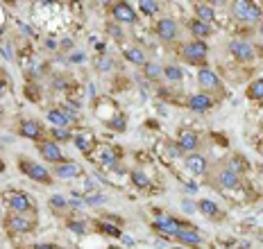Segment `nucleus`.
Returning a JSON list of instances; mask_svg holds the SVG:
<instances>
[{
    "mask_svg": "<svg viewBox=\"0 0 263 249\" xmlns=\"http://www.w3.org/2000/svg\"><path fill=\"white\" fill-rule=\"evenodd\" d=\"M188 30H191V34L197 39V41H202V39H207V36H211V25H207V23L197 21V18H191V21L186 23Z\"/></svg>",
    "mask_w": 263,
    "mask_h": 249,
    "instance_id": "obj_19",
    "label": "nucleus"
},
{
    "mask_svg": "<svg viewBox=\"0 0 263 249\" xmlns=\"http://www.w3.org/2000/svg\"><path fill=\"white\" fill-rule=\"evenodd\" d=\"M48 123L55 124V127H59V129H68L70 124V118L64 113V109H59V107H55V109L48 111Z\"/></svg>",
    "mask_w": 263,
    "mask_h": 249,
    "instance_id": "obj_18",
    "label": "nucleus"
},
{
    "mask_svg": "<svg viewBox=\"0 0 263 249\" xmlns=\"http://www.w3.org/2000/svg\"><path fill=\"white\" fill-rule=\"evenodd\" d=\"M186 168L191 170L193 174H204L209 170V163H207V159L202 156V154H188L186 156Z\"/></svg>",
    "mask_w": 263,
    "mask_h": 249,
    "instance_id": "obj_16",
    "label": "nucleus"
},
{
    "mask_svg": "<svg viewBox=\"0 0 263 249\" xmlns=\"http://www.w3.org/2000/svg\"><path fill=\"white\" fill-rule=\"evenodd\" d=\"M73 140H75V145L80 147V150H82L84 154H89V152H91V143H89L86 139H84V136H75Z\"/></svg>",
    "mask_w": 263,
    "mask_h": 249,
    "instance_id": "obj_37",
    "label": "nucleus"
},
{
    "mask_svg": "<svg viewBox=\"0 0 263 249\" xmlns=\"http://www.w3.org/2000/svg\"><path fill=\"white\" fill-rule=\"evenodd\" d=\"M50 206L59 208V211H62V208L68 206V200H66V197H62V195H52V197H50Z\"/></svg>",
    "mask_w": 263,
    "mask_h": 249,
    "instance_id": "obj_33",
    "label": "nucleus"
},
{
    "mask_svg": "<svg viewBox=\"0 0 263 249\" xmlns=\"http://www.w3.org/2000/svg\"><path fill=\"white\" fill-rule=\"evenodd\" d=\"M143 68H146V77H148V79H154V82H157V79H161V77H164V68H161L159 63L148 62Z\"/></svg>",
    "mask_w": 263,
    "mask_h": 249,
    "instance_id": "obj_27",
    "label": "nucleus"
},
{
    "mask_svg": "<svg viewBox=\"0 0 263 249\" xmlns=\"http://www.w3.org/2000/svg\"><path fill=\"white\" fill-rule=\"evenodd\" d=\"M2 32H5V30H2V28H0V34H2Z\"/></svg>",
    "mask_w": 263,
    "mask_h": 249,
    "instance_id": "obj_47",
    "label": "nucleus"
},
{
    "mask_svg": "<svg viewBox=\"0 0 263 249\" xmlns=\"http://www.w3.org/2000/svg\"><path fill=\"white\" fill-rule=\"evenodd\" d=\"M139 9L146 16H152V14H157V12H159V2H152V0H141Z\"/></svg>",
    "mask_w": 263,
    "mask_h": 249,
    "instance_id": "obj_32",
    "label": "nucleus"
},
{
    "mask_svg": "<svg viewBox=\"0 0 263 249\" xmlns=\"http://www.w3.org/2000/svg\"><path fill=\"white\" fill-rule=\"evenodd\" d=\"M125 59L132 63H136V66H146L148 63V57L141 48H127L125 50Z\"/></svg>",
    "mask_w": 263,
    "mask_h": 249,
    "instance_id": "obj_22",
    "label": "nucleus"
},
{
    "mask_svg": "<svg viewBox=\"0 0 263 249\" xmlns=\"http://www.w3.org/2000/svg\"><path fill=\"white\" fill-rule=\"evenodd\" d=\"M98 159H100V163H104V166L114 168V166L118 163V154L114 152V147L102 145V147H100V154H98Z\"/></svg>",
    "mask_w": 263,
    "mask_h": 249,
    "instance_id": "obj_23",
    "label": "nucleus"
},
{
    "mask_svg": "<svg viewBox=\"0 0 263 249\" xmlns=\"http://www.w3.org/2000/svg\"><path fill=\"white\" fill-rule=\"evenodd\" d=\"M68 229L73 231V233H77V235H84L86 233V227H84V222H68Z\"/></svg>",
    "mask_w": 263,
    "mask_h": 249,
    "instance_id": "obj_38",
    "label": "nucleus"
},
{
    "mask_svg": "<svg viewBox=\"0 0 263 249\" xmlns=\"http://www.w3.org/2000/svg\"><path fill=\"white\" fill-rule=\"evenodd\" d=\"M259 34H261V36H263V23H261V28H259Z\"/></svg>",
    "mask_w": 263,
    "mask_h": 249,
    "instance_id": "obj_46",
    "label": "nucleus"
},
{
    "mask_svg": "<svg viewBox=\"0 0 263 249\" xmlns=\"http://www.w3.org/2000/svg\"><path fill=\"white\" fill-rule=\"evenodd\" d=\"M107 32H109L114 39H123V30L118 28V25H114V23H111V25H107Z\"/></svg>",
    "mask_w": 263,
    "mask_h": 249,
    "instance_id": "obj_40",
    "label": "nucleus"
},
{
    "mask_svg": "<svg viewBox=\"0 0 263 249\" xmlns=\"http://www.w3.org/2000/svg\"><path fill=\"white\" fill-rule=\"evenodd\" d=\"M197 145H200L197 134L188 132V129H184V132L180 134V139H177V147H180L181 152H186V154H193L195 150H197Z\"/></svg>",
    "mask_w": 263,
    "mask_h": 249,
    "instance_id": "obj_14",
    "label": "nucleus"
},
{
    "mask_svg": "<svg viewBox=\"0 0 263 249\" xmlns=\"http://www.w3.org/2000/svg\"><path fill=\"white\" fill-rule=\"evenodd\" d=\"M227 168L231 170V172H236L238 177H241V174L247 170V161H245V156H241V154H234V156L229 159Z\"/></svg>",
    "mask_w": 263,
    "mask_h": 249,
    "instance_id": "obj_24",
    "label": "nucleus"
},
{
    "mask_svg": "<svg viewBox=\"0 0 263 249\" xmlns=\"http://www.w3.org/2000/svg\"><path fill=\"white\" fill-rule=\"evenodd\" d=\"M18 170H21L23 174H28L32 181H36V184H43V186H50L52 184V174L48 172V168L41 166V163H36V161H30V159H18Z\"/></svg>",
    "mask_w": 263,
    "mask_h": 249,
    "instance_id": "obj_1",
    "label": "nucleus"
},
{
    "mask_svg": "<svg viewBox=\"0 0 263 249\" xmlns=\"http://www.w3.org/2000/svg\"><path fill=\"white\" fill-rule=\"evenodd\" d=\"M164 77H166L168 82H181L184 73H181L177 66H166V68H164Z\"/></svg>",
    "mask_w": 263,
    "mask_h": 249,
    "instance_id": "obj_31",
    "label": "nucleus"
},
{
    "mask_svg": "<svg viewBox=\"0 0 263 249\" xmlns=\"http://www.w3.org/2000/svg\"><path fill=\"white\" fill-rule=\"evenodd\" d=\"M130 177H132V184L136 188H150V184H152V179H150L143 170H132Z\"/></svg>",
    "mask_w": 263,
    "mask_h": 249,
    "instance_id": "obj_25",
    "label": "nucleus"
},
{
    "mask_svg": "<svg viewBox=\"0 0 263 249\" xmlns=\"http://www.w3.org/2000/svg\"><path fill=\"white\" fill-rule=\"evenodd\" d=\"M114 68V59H100V63H98V70L100 73H107V70Z\"/></svg>",
    "mask_w": 263,
    "mask_h": 249,
    "instance_id": "obj_39",
    "label": "nucleus"
},
{
    "mask_svg": "<svg viewBox=\"0 0 263 249\" xmlns=\"http://www.w3.org/2000/svg\"><path fill=\"white\" fill-rule=\"evenodd\" d=\"M215 184L220 188H225V190H234V188L241 186V177L236 172H231L229 168H222V170H218V172L214 174Z\"/></svg>",
    "mask_w": 263,
    "mask_h": 249,
    "instance_id": "obj_11",
    "label": "nucleus"
},
{
    "mask_svg": "<svg viewBox=\"0 0 263 249\" xmlns=\"http://www.w3.org/2000/svg\"><path fill=\"white\" fill-rule=\"evenodd\" d=\"M7 89V84H5V79H2V77H0V93H2V91Z\"/></svg>",
    "mask_w": 263,
    "mask_h": 249,
    "instance_id": "obj_44",
    "label": "nucleus"
},
{
    "mask_svg": "<svg viewBox=\"0 0 263 249\" xmlns=\"http://www.w3.org/2000/svg\"><path fill=\"white\" fill-rule=\"evenodd\" d=\"M181 227H184L181 222L173 220V218H168V215H159V218L154 220V229L161 231V235H173L175 238V233H177Z\"/></svg>",
    "mask_w": 263,
    "mask_h": 249,
    "instance_id": "obj_13",
    "label": "nucleus"
},
{
    "mask_svg": "<svg viewBox=\"0 0 263 249\" xmlns=\"http://www.w3.org/2000/svg\"><path fill=\"white\" fill-rule=\"evenodd\" d=\"M175 238L180 242H184V245H191V247H197V245H202V235L195 231V229H186L181 227L177 233H175Z\"/></svg>",
    "mask_w": 263,
    "mask_h": 249,
    "instance_id": "obj_17",
    "label": "nucleus"
},
{
    "mask_svg": "<svg viewBox=\"0 0 263 249\" xmlns=\"http://www.w3.org/2000/svg\"><path fill=\"white\" fill-rule=\"evenodd\" d=\"M247 95L252 97V100H259L261 102L263 100V77L261 79H254V82L247 86Z\"/></svg>",
    "mask_w": 263,
    "mask_h": 249,
    "instance_id": "obj_28",
    "label": "nucleus"
},
{
    "mask_svg": "<svg viewBox=\"0 0 263 249\" xmlns=\"http://www.w3.org/2000/svg\"><path fill=\"white\" fill-rule=\"evenodd\" d=\"M109 127L116 129V132H125V116H116L109 120Z\"/></svg>",
    "mask_w": 263,
    "mask_h": 249,
    "instance_id": "obj_35",
    "label": "nucleus"
},
{
    "mask_svg": "<svg viewBox=\"0 0 263 249\" xmlns=\"http://www.w3.org/2000/svg\"><path fill=\"white\" fill-rule=\"evenodd\" d=\"M186 107L193 113H207V111L214 109V100L207 95V93H191L186 97Z\"/></svg>",
    "mask_w": 263,
    "mask_h": 249,
    "instance_id": "obj_10",
    "label": "nucleus"
},
{
    "mask_svg": "<svg viewBox=\"0 0 263 249\" xmlns=\"http://www.w3.org/2000/svg\"><path fill=\"white\" fill-rule=\"evenodd\" d=\"M197 211H200L202 215L211 218V220H218V218H220V208L215 206L211 200H200L197 202Z\"/></svg>",
    "mask_w": 263,
    "mask_h": 249,
    "instance_id": "obj_21",
    "label": "nucleus"
},
{
    "mask_svg": "<svg viewBox=\"0 0 263 249\" xmlns=\"http://www.w3.org/2000/svg\"><path fill=\"white\" fill-rule=\"evenodd\" d=\"M181 57L186 59L188 63H193V66H202L204 68V63H207V57H209V46L204 41H188L184 48H181Z\"/></svg>",
    "mask_w": 263,
    "mask_h": 249,
    "instance_id": "obj_2",
    "label": "nucleus"
},
{
    "mask_svg": "<svg viewBox=\"0 0 263 249\" xmlns=\"http://www.w3.org/2000/svg\"><path fill=\"white\" fill-rule=\"evenodd\" d=\"M104 200H107V197H104L102 193H91L84 202H86V204H91V206H98V204H104Z\"/></svg>",
    "mask_w": 263,
    "mask_h": 249,
    "instance_id": "obj_36",
    "label": "nucleus"
},
{
    "mask_svg": "<svg viewBox=\"0 0 263 249\" xmlns=\"http://www.w3.org/2000/svg\"><path fill=\"white\" fill-rule=\"evenodd\" d=\"M227 50L238 59V62H252V59H254V48H252L247 41H243V39H231V41L227 43Z\"/></svg>",
    "mask_w": 263,
    "mask_h": 249,
    "instance_id": "obj_7",
    "label": "nucleus"
},
{
    "mask_svg": "<svg viewBox=\"0 0 263 249\" xmlns=\"http://www.w3.org/2000/svg\"><path fill=\"white\" fill-rule=\"evenodd\" d=\"M181 206H184V211H188V213H193L195 208H197V206H195V204H193V202H188V200H184V202H181Z\"/></svg>",
    "mask_w": 263,
    "mask_h": 249,
    "instance_id": "obj_41",
    "label": "nucleus"
},
{
    "mask_svg": "<svg viewBox=\"0 0 263 249\" xmlns=\"http://www.w3.org/2000/svg\"><path fill=\"white\" fill-rule=\"evenodd\" d=\"M154 34L159 36L161 41L170 43L180 34V25H177V21H173V18H161V21H157V25H154Z\"/></svg>",
    "mask_w": 263,
    "mask_h": 249,
    "instance_id": "obj_5",
    "label": "nucleus"
},
{
    "mask_svg": "<svg viewBox=\"0 0 263 249\" xmlns=\"http://www.w3.org/2000/svg\"><path fill=\"white\" fill-rule=\"evenodd\" d=\"M7 229L12 233H30L32 229H34V220H30L25 213H14L9 215L7 220H5Z\"/></svg>",
    "mask_w": 263,
    "mask_h": 249,
    "instance_id": "obj_6",
    "label": "nucleus"
},
{
    "mask_svg": "<svg viewBox=\"0 0 263 249\" xmlns=\"http://www.w3.org/2000/svg\"><path fill=\"white\" fill-rule=\"evenodd\" d=\"M18 134H21L23 139L41 140L43 127H41V123H36V120H23V123L18 124Z\"/></svg>",
    "mask_w": 263,
    "mask_h": 249,
    "instance_id": "obj_15",
    "label": "nucleus"
},
{
    "mask_svg": "<svg viewBox=\"0 0 263 249\" xmlns=\"http://www.w3.org/2000/svg\"><path fill=\"white\" fill-rule=\"evenodd\" d=\"M214 7L211 5H204V2H197L195 5V18L202 23H207V25H211L214 23Z\"/></svg>",
    "mask_w": 263,
    "mask_h": 249,
    "instance_id": "obj_20",
    "label": "nucleus"
},
{
    "mask_svg": "<svg viewBox=\"0 0 263 249\" xmlns=\"http://www.w3.org/2000/svg\"><path fill=\"white\" fill-rule=\"evenodd\" d=\"M5 200H7L9 208L14 211V213H28V211H32V202H30V197L25 193H21V190H12V193L5 195Z\"/></svg>",
    "mask_w": 263,
    "mask_h": 249,
    "instance_id": "obj_8",
    "label": "nucleus"
},
{
    "mask_svg": "<svg viewBox=\"0 0 263 249\" xmlns=\"http://www.w3.org/2000/svg\"><path fill=\"white\" fill-rule=\"evenodd\" d=\"M111 16H114L116 23H123V25H134V23H136V12H134V7L127 5V2H116V5L111 7Z\"/></svg>",
    "mask_w": 263,
    "mask_h": 249,
    "instance_id": "obj_9",
    "label": "nucleus"
},
{
    "mask_svg": "<svg viewBox=\"0 0 263 249\" xmlns=\"http://www.w3.org/2000/svg\"><path fill=\"white\" fill-rule=\"evenodd\" d=\"M82 174V166L75 161H64L59 166H55V177L57 179H77Z\"/></svg>",
    "mask_w": 263,
    "mask_h": 249,
    "instance_id": "obj_12",
    "label": "nucleus"
},
{
    "mask_svg": "<svg viewBox=\"0 0 263 249\" xmlns=\"http://www.w3.org/2000/svg\"><path fill=\"white\" fill-rule=\"evenodd\" d=\"M197 84L202 86V93H218V91H222V82L220 77L215 75L211 68H200V73H197Z\"/></svg>",
    "mask_w": 263,
    "mask_h": 249,
    "instance_id": "obj_4",
    "label": "nucleus"
},
{
    "mask_svg": "<svg viewBox=\"0 0 263 249\" xmlns=\"http://www.w3.org/2000/svg\"><path fill=\"white\" fill-rule=\"evenodd\" d=\"M259 21H261V7L249 2V9L245 14V18H243V23H259Z\"/></svg>",
    "mask_w": 263,
    "mask_h": 249,
    "instance_id": "obj_29",
    "label": "nucleus"
},
{
    "mask_svg": "<svg viewBox=\"0 0 263 249\" xmlns=\"http://www.w3.org/2000/svg\"><path fill=\"white\" fill-rule=\"evenodd\" d=\"M0 52H2V57H5V59H12V52H9V46H2V48H0Z\"/></svg>",
    "mask_w": 263,
    "mask_h": 249,
    "instance_id": "obj_42",
    "label": "nucleus"
},
{
    "mask_svg": "<svg viewBox=\"0 0 263 249\" xmlns=\"http://www.w3.org/2000/svg\"><path fill=\"white\" fill-rule=\"evenodd\" d=\"M68 139H73L68 129H59V127H52V140H68Z\"/></svg>",
    "mask_w": 263,
    "mask_h": 249,
    "instance_id": "obj_34",
    "label": "nucleus"
},
{
    "mask_svg": "<svg viewBox=\"0 0 263 249\" xmlns=\"http://www.w3.org/2000/svg\"><path fill=\"white\" fill-rule=\"evenodd\" d=\"M39 152H41V156H43V161H48V163H52V166H59V163H64V152H62V147H59V143L57 140H52V139H48V140H41L39 143Z\"/></svg>",
    "mask_w": 263,
    "mask_h": 249,
    "instance_id": "obj_3",
    "label": "nucleus"
},
{
    "mask_svg": "<svg viewBox=\"0 0 263 249\" xmlns=\"http://www.w3.org/2000/svg\"><path fill=\"white\" fill-rule=\"evenodd\" d=\"M98 229H100L104 235H114V238H120V235H123V231H120L116 224H111V222H100Z\"/></svg>",
    "mask_w": 263,
    "mask_h": 249,
    "instance_id": "obj_30",
    "label": "nucleus"
},
{
    "mask_svg": "<svg viewBox=\"0 0 263 249\" xmlns=\"http://www.w3.org/2000/svg\"><path fill=\"white\" fill-rule=\"evenodd\" d=\"M109 249H120V247H109Z\"/></svg>",
    "mask_w": 263,
    "mask_h": 249,
    "instance_id": "obj_48",
    "label": "nucleus"
},
{
    "mask_svg": "<svg viewBox=\"0 0 263 249\" xmlns=\"http://www.w3.org/2000/svg\"><path fill=\"white\" fill-rule=\"evenodd\" d=\"M32 249H57L55 245H34Z\"/></svg>",
    "mask_w": 263,
    "mask_h": 249,
    "instance_id": "obj_43",
    "label": "nucleus"
},
{
    "mask_svg": "<svg viewBox=\"0 0 263 249\" xmlns=\"http://www.w3.org/2000/svg\"><path fill=\"white\" fill-rule=\"evenodd\" d=\"M70 59H73V62H82V59H84V55H73V57H70Z\"/></svg>",
    "mask_w": 263,
    "mask_h": 249,
    "instance_id": "obj_45",
    "label": "nucleus"
},
{
    "mask_svg": "<svg viewBox=\"0 0 263 249\" xmlns=\"http://www.w3.org/2000/svg\"><path fill=\"white\" fill-rule=\"evenodd\" d=\"M247 9H249V2H245V0H236V2H231V16H234V18H238V21H243V18H245Z\"/></svg>",
    "mask_w": 263,
    "mask_h": 249,
    "instance_id": "obj_26",
    "label": "nucleus"
}]
</instances>
